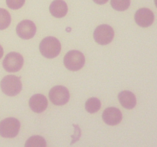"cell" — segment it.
I'll return each mask as SVG.
<instances>
[{"label":"cell","instance_id":"ba28073f","mask_svg":"<svg viewBox=\"0 0 157 147\" xmlns=\"http://www.w3.org/2000/svg\"><path fill=\"white\" fill-rule=\"evenodd\" d=\"M16 33L22 39H31L36 33V26L32 21L23 20L17 25Z\"/></svg>","mask_w":157,"mask_h":147},{"label":"cell","instance_id":"ac0fdd59","mask_svg":"<svg viewBox=\"0 0 157 147\" xmlns=\"http://www.w3.org/2000/svg\"><path fill=\"white\" fill-rule=\"evenodd\" d=\"M25 0H6L8 7L11 9H18L24 6Z\"/></svg>","mask_w":157,"mask_h":147},{"label":"cell","instance_id":"e0dca14e","mask_svg":"<svg viewBox=\"0 0 157 147\" xmlns=\"http://www.w3.org/2000/svg\"><path fill=\"white\" fill-rule=\"evenodd\" d=\"M110 5L115 10L123 12L130 7V0H111Z\"/></svg>","mask_w":157,"mask_h":147},{"label":"cell","instance_id":"ffe728a7","mask_svg":"<svg viewBox=\"0 0 157 147\" xmlns=\"http://www.w3.org/2000/svg\"><path fill=\"white\" fill-rule=\"evenodd\" d=\"M2 55H3V48H2V47L0 45V59L2 58Z\"/></svg>","mask_w":157,"mask_h":147},{"label":"cell","instance_id":"5bb4252c","mask_svg":"<svg viewBox=\"0 0 157 147\" xmlns=\"http://www.w3.org/2000/svg\"><path fill=\"white\" fill-rule=\"evenodd\" d=\"M25 147H47V143L42 136H32L27 139Z\"/></svg>","mask_w":157,"mask_h":147},{"label":"cell","instance_id":"2e32d148","mask_svg":"<svg viewBox=\"0 0 157 147\" xmlns=\"http://www.w3.org/2000/svg\"><path fill=\"white\" fill-rule=\"evenodd\" d=\"M11 23V15L7 10L0 9V30L7 28Z\"/></svg>","mask_w":157,"mask_h":147},{"label":"cell","instance_id":"52a82bcc","mask_svg":"<svg viewBox=\"0 0 157 147\" xmlns=\"http://www.w3.org/2000/svg\"><path fill=\"white\" fill-rule=\"evenodd\" d=\"M49 98L55 105L62 106L69 101L70 93L68 90L64 86H55L49 91Z\"/></svg>","mask_w":157,"mask_h":147},{"label":"cell","instance_id":"9c48e42d","mask_svg":"<svg viewBox=\"0 0 157 147\" xmlns=\"http://www.w3.org/2000/svg\"><path fill=\"white\" fill-rule=\"evenodd\" d=\"M134 18L138 25L143 28H147L153 24L154 21V14L150 9L142 8L136 11Z\"/></svg>","mask_w":157,"mask_h":147},{"label":"cell","instance_id":"d6986e66","mask_svg":"<svg viewBox=\"0 0 157 147\" xmlns=\"http://www.w3.org/2000/svg\"><path fill=\"white\" fill-rule=\"evenodd\" d=\"M93 1L98 5H103L107 3L108 2V0H93Z\"/></svg>","mask_w":157,"mask_h":147},{"label":"cell","instance_id":"3957f363","mask_svg":"<svg viewBox=\"0 0 157 147\" xmlns=\"http://www.w3.org/2000/svg\"><path fill=\"white\" fill-rule=\"evenodd\" d=\"M85 63V58L83 53L79 51H70L65 55L64 58V66L72 71L79 70L84 67Z\"/></svg>","mask_w":157,"mask_h":147},{"label":"cell","instance_id":"4fadbf2b","mask_svg":"<svg viewBox=\"0 0 157 147\" xmlns=\"http://www.w3.org/2000/svg\"><path fill=\"white\" fill-rule=\"evenodd\" d=\"M118 100L121 105L126 109L131 110L135 107L136 104V96L133 93L129 90H124L118 94Z\"/></svg>","mask_w":157,"mask_h":147},{"label":"cell","instance_id":"6da1fadb","mask_svg":"<svg viewBox=\"0 0 157 147\" xmlns=\"http://www.w3.org/2000/svg\"><path fill=\"white\" fill-rule=\"evenodd\" d=\"M39 50L41 55L52 59L56 58L61 52V43L55 37H46L40 43Z\"/></svg>","mask_w":157,"mask_h":147},{"label":"cell","instance_id":"7a4b0ae2","mask_svg":"<svg viewBox=\"0 0 157 147\" xmlns=\"http://www.w3.org/2000/svg\"><path fill=\"white\" fill-rule=\"evenodd\" d=\"M0 86L3 93L10 96H16L22 89V84L20 78L15 75H7L3 77Z\"/></svg>","mask_w":157,"mask_h":147},{"label":"cell","instance_id":"5b68a950","mask_svg":"<svg viewBox=\"0 0 157 147\" xmlns=\"http://www.w3.org/2000/svg\"><path fill=\"white\" fill-rule=\"evenodd\" d=\"M114 37V31L108 24L98 26L94 32V38L98 44L106 45L111 42Z\"/></svg>","mask_w":157,"mask_h":147},{"label":"cell","instance_id":"9a60e30c","mask_svg":"<svg viewBox=\"0 0 157 147\" xmlns=\"http://www.w3.org/2000/svg\"><path fill=\"white\" fill-rule=\"evenodd\" d=\"M101 103L98 98H89L85 103V110L90 113H94L101 109Z\"/></svg>","mask_w":157,"mask_h":147},{"label":"cell","instance_id":"277c9868","mask_svg":"<svg viewBox=\"0 0 157 147\" xmlns=\"http://www.w3.org/2000/svg\"><path fill=\"white\" fill-rule=\"evenodd\" d=\"M20 122L14 117H8L0 122V136L4 138H14L18 134Z\"/></svg>","mask_w":157,"mask_h":147},{"label":"cell","instance_id":"8fae6325","mask_svg":"<svg viewBox=\"0 0 157 147\" xmlns=\"http://www.w3.org/2000/svg\"><path fill=\"white\" fill-rule=\"evenodd\" d=\"M29 107L33 112L36 113H41L44 112L48 107V100L43 94L37 93L33 95L29 99Z\"/></svg>","mask_w":157,"mask_h":147},{"label":"cell","instance_id":"8992f818","mask_svg":"<svg viewBox=\"0 0 157 147\" xmlns=\"http://www.w3.org/2000/svg\"><path fill=\"white\" fill-rule=\"evenodd\" d=\"M24 64L22 55L17 52H11L6 56L3 60L2 66L8 72H17L20 70Z\"/></svg>","mask_w":157,"mask_h":147},{"label":"cell","instance_id":"7c38bea8","mask_svg":"<svg viewBox=\"0 0 157 147\" xmlns=\"http://www.w3.org/2000/svg\"><path fill=\"white\" fill-rule=\"evenodd\" d=\"M51 14L55 18H63L67 13V6L63 0H54L49 7Z\"/></svg>","mask_w":157,"mask_h":147},{"label":"cell","instance_id":"44dd1931","mask_svg":"<svg viewBox=\"0 0 157 147\" xmlns=\"http://www.w3.org/2000/svg\"><path fill=\"white\" fill-rule=\"evenodd\" d=\"M154 2H155V5H156V6L157 8V0H154Z\"/></svg>","mask_w":157,"mask_h":147},{"label":"cell","instance_id":"30bf717a","mask_svg":"<svg viewBox=\"0 0 157 147\" xmlns=\"http://www.w3.org/2000/svg\"><path fill=\"white\" fill-rule=\"evenodd\" d=\"M122 118V113L116 107H108L104 110L102 114L103 120L109 126L117 125L121 122Z\"/></svg>","mask_w":157,"mask_h":147}]
</instances>
